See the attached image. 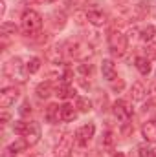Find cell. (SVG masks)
Returning <instances> with one entry per match:
<instances>
[{
    "mask_svg": "<svg viewBox=\"0 0 156 157\" xmlns=\"http://www.w3.org/2000/svg\"><path fill=\"white\" fill-rule=\"evenodd\" d=\"M4 73H6V77L11 78V80L26 82L28 70H26V66L22 64V60H20L18 57H13V59H9V60L4 64Z\"/></svg>",
    "mask_w": 156,
    "mask_h": 157,
    "instance_id": "1",
    "label": "cell"
},
{
    "mask_svg": "<svg viewBox=\"0 0 156 157\" xmlns=\"http://www.w3.org/2000/svg\"><path fill=\"white\" fill-rule=\"evenodd\" d=\"M64 48H66V55L72 59H77V60H86L92 55V48L81 40H68Z\"/></svg>",
    "mask_w": 156,
    "mask_h": 157,
    "instance_id": "2",
    "label": "cell"
},
{
    "mask_svg": "<svg viewBox=\"0 0 156 157\" xmlns=\"http://www.w3.org/2000/svg\"><path fill=\"white\" fill-rule=\"evenodd\" d=\"M40 28H42V17H40L37 11L28 9V11L22 15V29H24V33L33 35V33L39 31Z\"/></svg>",
    "mask_w": 156,
    "mask_h": 157,
    "instance_id": "3",
    "label": "cell"
},
{
    "mask_svg": "<svg viewBox=\"0 0 156 157\" xmlns=\"http://www.w3.org/2000/svg\"><path fill=\"white\" fill-rule=\"evenodd\" d=\"M127 42H129V39H127L123 33H119V31H110V35H109V48H110V53H112L114 57H123V55L127 53Z\"/></svg>",
    "mask_w": 156,
    "mask_h": 157,
    "instance_id": "4",
    "label": "cell"
},
{
    "mask_svg": "<svg viewBox=\"0 0 156 157\" xmlns=\"http://www.w3.org/2000/svg\"><path fill=\"white\" fill-rule=\"evenodd\" d=\"M94 133H96V126H94L92 122H88V124H83L77 132H76V143H77L79 146H84V144H88V141L94 137Z\"/></svg>",
    "mask_w": 156,
    "mask_h": 157,
    "instance_id": "5",
    "label": "cell"
},
{
    "mask_svg": "<svg viewBox=\"0 0 156 157\" xmlns=\"http://www.w3.org/2000/svg\"><path fill=\"white\" fill-rule=\"evenodd\" d=\"M112 112H114V115H116L119 121H123V122H127L129 119L132 117V106H130L127 101H116V102L112 104Z\"/></svg>",
    "mask_w": 156,
    "mask_h": 157,
    "instance_id": "6",
    "label": "cell"
},
{
    "mask_svg": "<svg viewBox=\"0 0 156 157\" xmlns=\"http://www.w3.org/2000/svg\"><path fill=\"white\" fill-rule=\"evenodd\" d=\"M17 99H18V90L15 86L2 88V91H0V106L2 108H9L11 104H15Z\"/></svg>",
    "mask_w": 156,
    "mask_h": 157,
    "instance_id": "7",
    "label": "cell"
},
{
    "mask_svg": "<svg viewBox=\"0 0 156 157\" xmlns=\"http://www.w3.org/2000/svg\"><path fill=\"white\" fill-rule=\"evenodd\" d=\"M24 139L28 141V144H30V146L39 143V139H40V126H39V122L30 121V126H28V132H26Z\"/></svg>",
    "mask_w": 156,
    "mask_h": 157,
    "instance_id": "8",
    "label": "cell"
},
{
    "mask_svg": "<svg viewBox=\"0 0 156 157\" xmlns=\"http://www.w3.org/2000/svg\"><path fill=\"white\" fill-rule=\"evenodd\" d=\"M72 139L74 137L68 135L55 146V157H70V154H72Z\"/></svg>",
    "mask_w": 156,
    "mask_h": 157,
    "instance_id": "9",
    "label": "cell"
},
{
    "mask_svg": "<svg viewBox=\"0 0 156 157\" xmlns=\"http://www.w3.org/2000/svg\"><path fill=\"white\" fill-rule=\"evenodd\" d=\"M101 71H103V77L107 78L109 82L116 80V77H117L116 64H114V62H112L110 59H105V60H103V64H101Z\"/></svg>",
    "mask_w": 156,
    "mask_h": 157,
    "instance_id": "10",
    "label": "cell"
},
{
    "mask_svg": "<svg viewBox=\"0 0 156 157\" xmlns=\"http://www.w3.org/2000/svg\"><path fill=\"white\" fill-rule=\"evenodd\" d=\"M55 95L59 97V99H63V101H66V99H70V97H74L76 95V91H74V88L70 86V82H59L57 84V88H55Z\"/></svg>",
    "mask_w": 156,
    "mask_h": 157,
    "instance_id": "11",
    "label": "cell"
},
{
    "mask_svg": "<svg viewBox=\"0 0 156 157\" xmlns=\"http://www.w3.org/2000/svg\"><path fill=\"white\" fill-rule=\"evenodd\" d=\"M142 135L147 143H156V121H147L142 126Z\"/></svg>",
    "mask_w": 156,
    "mask_h": 157,
    "instance_id": "12",
    "label": "cell"
},
{
    "mask_svg": "<svg viewBox=\"0 0 156 157\" xmlns=\"http://www.w3.org/2000/svg\"><path fill=\"white\" fill-rule=\"evenodd\" d=\"M86 15H88V22L94 24V26L107 24V15L103 11H99V9H90V11H86Z\"/></svg>",
    "mask_w": 156,
    "mask_h": 157,
    "instance_id": "13",
    "label": "cell"
},
{
    "mask_svg": "<svg viewBox=\"0 0 156 157\" xmlns=\"http://www.w3.org/2000/svg\"><path fill=\"white\" fill-rule=\"evenodd\" d=\"M46 59L51 62V64H61V60H63V49H61V46H51L50 49H46Z\"/></svg>",
    "mask_w": 156,
    "mask_h": 157,
    "instance_id": "14",
    "label": "cell"
},
{
    "mask_svg": "<svg viewBox=\"0 0 156 157\" xmlns=\"http://www.w3.org/2000/svg\"><path fill=\"white\" fill-rule=\"evenodd\" d=\"M46 121L51 122V124L61 121V106L59 104H50L46 108Z\"/></svg>",
    "mask_w": 156,
    "mask_h": 157,
    "instance_id": "15",
    "label": "cell"
},
{
    "mask_svg": "<svg viewBox=\"0 0 156 157\" xmlns=\"http://www.w3.org/2000/svg\"><path fill=\"white\" fill-rule=\"evenodd\" d=\"M145 95H147L145 86H143L142 82H134L132 88H130V97H132V101H143Z\"/></svg>",
    "mask_w": 156,
    "mask_h": 157,
    "instance_id": "16",
    "label": "cell"
},
{
    "mask_svg": "<svg viewBox=\"0 0 156 157\" xmlns=\"http://www.w3.org/2000/svg\"><path fill=\"white\" fill-rule=\"evenodd\" d=\"M76 117H77V110L72 104H63L61 106V121L70 122V121H74Z\"/></svg>",
    "mask_w": 156,
    "mask_h": 157,
    "instance_id": "17",
    "label": "cell"
},
{
    "mask_svg": "<svg viewBox=\"0 0 156 157\" xmlns=\"http://www.w3.org/2000/svg\"><path fill=\"white\" fill-rule=\"evenodd\" d=\"M134 66H136V70L142 73V75H149L151 73V60L149 59H145V57H138L136 60H134Z\"/></svg>",
    "mask_w": 156,
    "mask_h": 157,
    "instance_id": "18",
    "label": "cell"
},
{
    "mask_svg": "<svg viewBox=\"0 0 156 157\" xmlns=\"http://www.w3.org/2000/svg\"><path fill=\"white\" fill-rule=\"evenodd\" d=\"M51 91H53V88H51V82H40L39 86H37V97L39 99H48L50 95H51Z\"/></svg>",
    "mask_w": 156,
    "mask_h": 157,
    "instance_id": "19",
    "label": "cell"
},
{
    "mask_svg": "<svg viewBox=\"0 0 156 157\" xmlns=\"http://www.w3.org/2000/svg\"><path fill=\"white\" fill-rule=\"evenodd\" d=\"M156 35V28L153 26V24H149V26H145L142 31H140V39L145 40V42H149V40H153Z\"/></svg>",
    "mask_w": 156,
    "mask_h": 157,
    "instance_id": "20",
    "label": "cell"
},
{
    "mask_svg": "<svg viewBox=\"0 0 156 157\" xmlns=\"http://www.w3.org/2000/svg\"><path fill=\"white\" fill-rule=\"evenodd\" d=\"M28 126H30V122H26V121H15L13 122V132L20 137H24L26 132H28Z\"/></svg>",
    "mask_w": 156,
    "mask_h": 157,
    "instance_id": "21",
    "label": "cell"
},
{
    "mask_svg": "<svg viewBox=\"0 0 156 157\" xmlns=\"http://www.w3.org/2000/svg\"><path fill=\"white\" fill-rule=\"evenodd\" d=\"M76 108H77L79 112L86 113V112L92 110V102H90L88 99H84V97H77V101H76Z\"/></svg>",
    "mask_w": 156,
    "mask_h": 157,
    "instance_id": "22",
    "label": "cell"
},
{
    "mask_svg": "<svg viewBox=\"0 0 156 157\" xmlns=\"http://www.w3.org/2000/svg\"><path fill=\"white\" fill-rule=\"evenodd\" d=\"M51 18H53L51 24H53L55 29H63V28H64V24H66V17H64V13H53Z\"/></svg>",
    "mask_w": 156,
    "mask_h": 157,
    "instance_id": "23",
    "label": "cell"
},
{
    "mask_svg": "<svg viewBox=\"0 0 156 157\" xmlns=\"http://www.w3.org/2000/svg\"><path fill=\"white\" fill-rule=\"evenodd\" d=\"M26 70H28V73H37L40 70V59L39 57H31L26 62Z\"/></svg>",
    "mask_w": 156,
    "mask_h": 157,
    "instance_id": "24",
    "label": "cell"
},
{
    "mask_svg": "<svg viewBox=\"0 0 156 157\" xmlns=\"http://www.w3.org/2000/svg\"><path fill=\"white\" fill-rule=\"evenodd\" d=\"M18 31V28L13 24V22H4L2 24V35L4 37H7V35H15Z\"/></svg>",
    "mask_w": 156,
    "mask_h": 157,
    "instance_id": "25",
    "label": "cell"
},
{
    "mask_svg": "<svg viewBox=\"0 0 156 157\" xmlns=\"http://www.w3.org/2000/svg\"><path fill=\"white\" fill-rule=\"evenodd\" d=\"M138 157H156V150L143 144V146L138 148Z\"/></svg>",
    "mask_w": 156,
    "mask_h": 157,
    "instance_id": "26",
    "label": "cell"
},
{
    "mask_svg": "<svg viewBox=\"0 0 156 157\" xmlns=\"http://www.w3.org/2000/svg\"><path fill=\"white\" fill-rule=\"evenodd\" d=\"M145 59L156 60V44L154 42H149V44L145 46Z\"/></svg>",
    "mask_w": 156,
    "mask_h": 157,
    "instance_id": "27",
    "label": "cell"
},
{
    "mask_svg": "<svg viewBox=\"0 0 156 157\" xmlns=\"http://www.w3.org/2000/svg\"><path fill=\"white\" fill-rule=\"evenodd\" d=\"M28 146H30V144H28V141H26V139H17V141L11 144V148H13L15 152H22V150H26Z\"/></svg>",
    "mask_w": 156,
    "mask_h": 157,
    "instance_id": "28",
    "label": "cell"
},
{
    "mask_svg": "<svg viewBox=\"0 0 156 157\" xmlns=\"http://www.w3.org/2000/svg\"><path fill=\"white\" fill-rule=\"evenodd\" d=\"M103 146H107V148H110V146H114V135L110 133V132H105L103 133Z\"/></svg>",
    "mask_w": 156,
    "mask_h": 157,
    "instance_id": "29",
    "label": "cell"
},
{
    "mask_svg": "<svg viewBox=\"0 0 156 157\" xmlns=\"http://www.w3.org/2000/svg\"><path fill=\"white\" fill-rule=\"evenodd\" d=\"M74 17H76V22H77L79 26H83L84 22H88V15H86V13H81V11H77Z\"/></svg>",
    "mask_w": 156,
    "mask_h": 157,
    "instance_id": "30",
    "label": "cell"
},
{
    "mask_svg": "<svg viewBox=\"0 0 156 157\" xmlns=\"http://www.w3.org/2000/svg\"><path fill=\"white\" fill-rule=\"evenodd\" d=\"M79 73H83V75H88V73H92V66H90V64H84V62H83V64H79Z\"/></svg>",
    "mask_w": 156,
    "mask_h": 157,
    "instance_id": "31",
    "label": "cell"
},
{
    "mask_svg": "<svg viewBox=\"0 0 156 157\" xmlns=\"http://www.w3.org/2000/svg\"><path fill=\"white\" fill-rule=\"evenodd\" d=\"M110 84H112V90H114V91H121V90L125 88V82H123L121 78H117V82L116 80H112Z\"/></svg>",
    "mask_w": 156,
    "mask_h": 157,
    "instance_id": "32",
    "label": "cell"
},
{
    "mask_svg": "<svg viewBox=\"0 0 156 157\" xmlns=\"http://www.w3.org/2000/svg\"><path fill=\"white\" fill-rule=\"evenodd\" d=\"M28 113H31V104H30V102H24V104L20 106V115L26 117Z\"/></svg>",
    "mask_w": 156,
    "mask_h": 157,
    "instance_id": "33",
    "label": "cell"
},
{
    "mask_svg": "<svg viewBox=\"0 0 156 157\" xmlns=\"http://www.w3.org/2000/svg\"><path fill=\"white\" fill-rule=\"evenodd\" d=\"M15 155H17V152H15L11 146H7V148L2 152V157H15Z\"/></svg>",
    "mask_w": 156,
    "mask_h": 157,
    "instance_id": "34",
    "label": "cell"
},
{
    "mask_svg": "<svg viewBox=\"0 0 156 157\" xmlns=\"http://www.w3.org/2000/svg\"><path fill=\"white\" fill-rule=\"evenodd\" d=\"M7 121H9V115H7V113L4 112V113L0 115V122H2V124H7Z\"/></svg>",
    "mask_w": 156,
    "mask_h": 157,
    "instance_id": "35",
    "label": "cell"
},
{
    "mask_svg": "<svg viewBox=\"0 0 156 157\" xmlns=\"http://www.w3.org/2000/svg\"><path fill=\"white\" fill-rule=\"evenodd\" d=\"M114 157H125V154H123V152H117V154H116Z\"/></svg>",
    "mask_w": 156,
    "mask_h": 157,
    "instance_id": "36",
    "label": "cell"
},
{
    "mask_svg": "<svg viewBox=\"0 0 156 157\" xmlns=\"http://www.w3.org/2000/svg\"><path fill=\"white\" fill-rule=\"evenodd\" d=\"M40 2H46V4H51V2H57V0H40Z\"/></svg>",
    "mask_w": 156,
    "mask_h": 157,
    "instance_id": "37",
    "label": "cell"
},
{
    "mask_svg": "<svg viewBox=\"0 0 156 157\" xmlns=\"http://www.w3.org/2000/svg\"><path fill=\"white\" fill-rule=\"evenodd\" d=\"M154 121H156V117H154Z\"/></svg>",
    "mask_w": 156,
    "mask_h": 157,
    "instance_id": "38",
    "label": "cell"
}]
</instances>
